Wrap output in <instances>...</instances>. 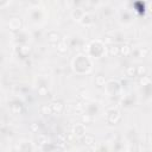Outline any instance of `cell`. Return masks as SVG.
<instances>
[{
    "label": "cell",
    "mask_w": 152,
    "mask_h": 152,
    "mask_svg": "<svg viewBox=\"0 0 152 152\" xmlns=\"http://www.w3.org/2000/svg\"><path fill=\"white\" fill-rule=\"evenodd\" d=\"M107 52L110 57H116L118 55H120V46H118L116 44H110L107 48Z\"/></svg>",
    "instance_id": "obj_14"
},
{
    "label": "cell",
    "mask_w": 152,
    "mask_h": 152,
    "mask_svg": "<svg viewBox=\"0 0 152 152\" xmlns=\"http://www.w3.org/2000/svg\"><path fill=\"white\" fill-rule=\"evenodd\" d=\"M121 20H122V21L125 20L126 23H129V21H131V15H129V13L126 12V11H125L124 13H121Z\"/></svg>",
    "instance_id": "obj_29"
},
{
    "label": "cell",
    "mask_w": 152,
    "mask_h": 152,
    "mask_svg": "<svg viewBox=\"0 0 152 152\" xmlns=\"http://www.w3.org/2000/svg\"><path fill=\"white\" fill-rule=\"evenodd\" d=\"M50 106H51V109H52V113L53 114H61L64 109V103L62 100L59 99H55L50 102Z\"/></svg>",
    "instance_id": "obj_9"
},
{
    "label": "cell",
    "mask_w": 152,
    "mask_h": 152,
    "mask_svg": "<svg viewBox=\"0 0 152 152\" xmlns=\"http://www.w3.org/2000/svg\"><path fill=\"white\" fill-rule=\"evenodd\" d=\"M94 82H95V86H97V87H104L106 86V83H107V81H106V78H104V76L103 75H101V74H99V75H96L95 76V80H94Z\"/></svg>",
    "instance_id": "obj_18"
},
{
    "label": "cell",
    "mask_w": 152,
    "mask_h": 152,
    "mask_svg": "<svg viewBox=\"0 0 152 152\" xmlns=\"http://www.w3.org/2000/svg\"><path fill=\"white\" fill-rule=\"evenodd\" d=\"M146 68L144 66V65H138L137 66V76H139V77H142V76H145L146 75Z\"/></svg>",
    "instance_id": "obj_25"
},
{
    "label": "cell",
    "mask_w": 152,
    "mask_h": 152,
    "mask_svg": "<svg viewBox=\"0 0 152 152\" xmlns=\"http://www.w3.org/2000/svg\"><path fill=\"white\" fill-rule=\"evenodd\" d=\"M37 91H38V94H39L40 96H45V95H48V93H49V89H48V87H46V86L42 84V86H39V87H38Z\"/></svg>",
    "instance_id": "obj_24"
},
{
    "label": "cell",
    "mask_w": 152,
    "mask_h": 152,
    "mask_svg": "<svg viewBox=\"0 0 152 152\" xmlns=\"http://www.w3.org/2000/svg\"><path fill=\"white\" fill-rule=\"evenodd\" d=\"M104 90L106 93L108 94V96H118L120 95V91H121V86L118 81H114V80H110L106 83L104 86Z\"/></svg>",
    "instance_id": "obj_3"
},
{
    "label": "cell",
    "mask_w": 152,
    "mask_h": 152,
    "mask_svg": "<svg viewBox=\"0 0 152 152\" xmlns=\"http://www.w3.org/2000/svg\"><path fill=\"white\" fill-rule=\"evenodd\" d=\"M8 107H10V110L13 113V114H20L24 109V104L20 100L18 99H13L10 103H8Z\"/></svg>",
    "instance_id": "obj_7"
},
{
    "label": "cell",
    "mask_w": 152,
    "mask_h": 152,
    "mask_svg": "<svg viewBox=\"0 0 152 152\" xmlns=\"http://www.w3.org/2000/svg\"><path fill=\"white\" fill-rule=\"evenodd\" d=\"M17 52H18V55H19L21 58L28 57V55L31 53V46H30V44H27V43L19 44V45L17 46Z\"/></svg>",
    "instance_id": "obj_8"
},
{
    "label": "cell",
    "mask_w": 152,
    "mask_h": 152,
    "mask_svg": "<svg viewBox=\"0 0 152 152\" xmlns=\"http://www.w3.org/2000/svg\"><path fill=\"white\" fill-rule=\"evenodd\" d=\"M7 24H8L10 30H12V31H20L21 26H23V21H21V19L18 15L11 17L8 19V21H7Z\"/></svg>",
    "instance_id": "obj_6"
},
{
    "label": "cell",
    "mask_w": 152,
    "mask_h": 152,
    "mask_svg": "<svg viewBox=\"0 0 152 152\" xmlns=\"http://www.w3.org/2000/svg\"><path fill=\"white\" fill-rule=\"evenodd\" d=\"M132 102H133V96H132L131 94L124 96V99H122V103H124L125 106H129V104H132Z\"/></svg>",
    "instance_id": "obj_26"
},
{
    "label": "cell",
    "mask_w": 152,
    "mask_h": 152,
    "mask_svg": "<svg viewBox=\"0 0 152 152\" xmlns=\"http://www.w3.org/2000/svg\"><path fill=\"white\" fill-rule=\"evenodd\" d=\"M84 13H86L84 8H82V7H74L71 10V17H72L74 20H77V21H81V19L83 18Z\"/></svg>",
    "instance_id": "obj_12"
},
{
    "label": "cell",
    "mask_w": 152,
    "mask_h": 152,
    "mask_svg": "<svg viewBox=\"0 0 152 152\" xmlns=\"http://www.w3.org/2000/svg\"><path fill=\"white\" fill-rule=\"evenodd\" d=\"M150 52V49L146 46H140L138 48V56L137 57H146Z\"/></svg>",
    "instance_id": "obj_22"
},
{
    "label": "cell",
    "mask_w": 152,
    "mask_h": 152,
    "mask_svg": "<svg viewBox=\"0 0 152 152\" xmlns=\"http://www.w3.org/2000/svg\"><path fill=\"white\" fill-rule=\"evenodd\" d=\"M106 119L109 124H118L122 119V114L118 108H109L106 112Z\"/></svg>",
    "instance_id": "obj_4"
},
{
    "label": "cell",
    "mask_w": 152,
    "mask_h": 152,
    "mask_svg": "<svg viewBox=\"0 0 152 152\" xmlns=\"http://www.w3.org/2000/svg\"><path fill=\"white\" fill-rule=\"evenodd\" d=\"M93 120H94V116H91V115H89V114H87V113H84V114L82 115V121H83V124H91Z\"/></svg>",
    "instance_id": "obj_27"
},
{
    "label": "cell",
    "mask_w": 152,
    "mask_h": 152,
    "mask_svg": "<svg viewBox=\"0 0 152 152\" xmlns=\"http://www.w3.org/2000/svg\"><path fill=\"white\" fill-rule=\"evenodd\" d=\"M104 52H106V45H104L103 42H101V40H99V39L91 40V42L87 45V53H88V57L101 58Z\"/></svg>",
    "instance_id": "obj_2"
},
{
    "label": "cell",
    "mask_w": 152,
    "mask_h": 152,
    "mask_svg": "<svg viewBox=\"0 0 152 152\" xmlns=\"http://www.w3.org/2000/svg\"><path fill=\"white\" fill-rule=\"evenodd\" d=\"M150 83H151V78L148 77V76H142V77H139V84L141 86V87H146V86H150Z\"/></svg>",
    "instance_id": "obj_23"
},
{
    "label": "cell",
    "mask_w": 152,
    "mask_h": 152,
    "mask_svg": "<svg viewBox=\"0 0 152 152\" xmlns=\"http://www.w3.org/2000/svg\"><path fill=\"white\" fill-rule=\"evenodd\" d=\"M84 109H86V104H83L82 101L76 102V104H75V110L76 112H83Z\"/></svg>",
    "instance_id": "obj_28"
},
{
    "label": "cell",
    "mask_w": 152,
    "mask_h": 152,
    "mask_svg": "<svg viewBox=\"0 0 152 152\" xmlns=\"http://www.w3.org/2000/svg\"><path fill=\"white\" fill-rule=\"evenodd\" d=\"M30 129H31L32 132H38V129H39V125H38L37 122H32V124L30 125Z\"/></svg>",
    "instance_id": "obj_31"
},
{
    "label": "cell",
    "mask_w": 152,
    "mask_h": 152,
    "mask_svg": "<svg viewBox=\"0 0 152 152\" xmlns=\"http://www.w3.org/2000/svg\"><path fill=\"white\" fill-rule=\"evenodd\" d=\"M80 23H81L82 26L90 27V26L94 24V18H93V15H91L90 13H84V15H83V18L81 19Z\"/></svg>",
    "instance_id": "obj_13"
},
{
    "label": "cell",
    "mask_w": 152,
    "mask_h": 152,
    "mask_svg": "<svg viewBox=\"0 0 152 152\" xmlns=\"http://www.w3.org/2000/svg\"><path fill=\"white\" fill-rule=\"evenodd\" d=\"M46 38H48V42H49L50 44H56V45L62 40L61 34H59L58 32H56V31H50V32L48 33Z\"/></svg>",
    "instance_id": "obj_11"
},
{
    "label": "cell",
    "mask_w": 152,
    "mask_h": 152,
    "mask_svg": "<svg viewBox=\"0 0 152 152\" xmlns=\"http://www.w3.org/2000/svg\"><path fill=\"white\" fill-rule=\"evenodd\" d=\"M37 141H38V145H39V146H43V145H46V144L51 142V141H50V138H49L46 134H38Z\"/></svg>",
    "instance_id": "obj_19"
},
{
    "label": "cell",
    "mask_w": 152,
    "mask_h": 152,
    "mask_svg": "<svg viewBox=\"0 0 152 152\" xmlns=\"http://www.w3.org/2000/svg\"><path fill=\"white\" fill-rule=\"evenodd\" d=\"M15 148H17L18 152H33V151H34L33 144H32L30 140H27V139L20 140V141L17 144Z\"/></svg>",
    "instance_id": "obj_5"
},
{
    "label": "cell",
    "mask_w": 152,
    "mask_h": 152,
    "mask_svg": "<svg viewBox=\"0 0 152 152\" xmlns=\"http://www.w3.org/2000/svg\"><path fill=\"white\" fill-rule=\"evenodd\" d=\"M125 72H126V76H128V77H134V76H137V66H134V65H128V66L126 68Z\"/></svg>",
    "instance_id": "obj_21"
},
{
    "label": "cell",
    "mask_w": 152,
    "mask_h": 152,
    "mask_svg": "<svg viewBox=\"0 0 152 152\" xmlns=\"http://www.w3.org/2000/svg\"><path fill=\"white\" fill-rule=\"evenodd\" d=\"M72 68L77 74H88L91 70V62L89 61L88 56L80 53L77 56H75L74 61H72Z\"/></svg>",
    "instance_id": "obj_1"
},
{
    "label": "cell",
    "mask_w": 152,
    "mask_h": 152,
    "mask_svg": "<svg viewBox=\"0 0 152 152\" xmlns=\"http://www.w3.org/2000/svg\"><path fill=\"white\" fill-rule=\"evenodd\" d=\"M40 113H42L43 115H51V114H53L50 103H43V104L40 106Z\"/></svg>",
    "instance_id": "obj_20"
},
{
    "label": "cell",
    "mask_w": 152,
    "mask_h": 152,
    "mask_svg": "<svg viewBox=\"0 0 152 152\" xmlns=\"http://www.w3.org/2000/svg\"><path fill=\"white\" fill-rule=\"evenodd\" d=\"M82 142L84 145H87V146H93V145H95V138L91 134H86L82 138Z\"/></svg>",
    "instance_id": "obj_17"
},
{
    "label": "cell",
    "mask_w": 152,
    "mask_h": 152,
    "mask_svg": "<svg viewBox=\"0 0 152 152\" xmlns=\"http://www.w3.org/2000/svg\"><path fill=\"white\" fill-rule=\"evenodd\" d=\"M68 48H69V44H68L66 40H64V39H62V40L57 44V51H58L59 53H65V52L68 51Z\"/></svg>",
    "instance_id": "obj_16"
},
{
    "label": "cell",
    "mask_w": 152,
    "mask_h": 152,
    "mask_svg": "<svg viewBox=\"0 0 152 152\" xmlns=\"http://www.w3.org/2000/svg\"><path fill=\"white\" fill-rule=\"evenodd\" d=\"M147 10H150V11L152 12V2H148V4H147Z\"/></svg>",
    "instance_id": "obj_32"
},
{
    "label": "cell",
    "mask_w": 152,
    "mask_h": 152,
    "mask_svg": "<svg viewBox=\"0 0 152 152\" xmlns=\"http://www.w3.org/2000/svg\"><path fill=\"white\" fill-rule=\"evenodd\" d=\"M78 95H80V99H82V100L89 97V93H88V90H82V91H80Z\"/></svg>",
    "instance_id": "obj_30"
},
{
    "label": "cell",
    "mask_w": 152,
    "mask_h": 152,
    "mask_svg": "<svg viewBox=\"0 0 152 152\" xmlns=\"http://www.w3.org/2000/svg\"><path fill=\"white\" fill-rule=\"evenodd\" d=\"M72 135L77 137V138H83L86 135V127L83 124H76L72 127Z\"/></svg>",
    "instance_id": "obj_10"
},
{
    "label": "cell",
    "mask_w": 152,
    "mask_h": 152,
    "mask_svg": "<svg viewBox=\"0 0 152 152\" xmlns=\"http://www.w3.org/2000/svg\"><path fill=\"white\" fill-rule=\"evenodd\" d=\"M132 53V46L131 45H128V44H122L121 46H120V55L121 56H124V57H127V56H129Z\"/></svg>",
    "instance_id": "obj_15"
}]
</instances>
